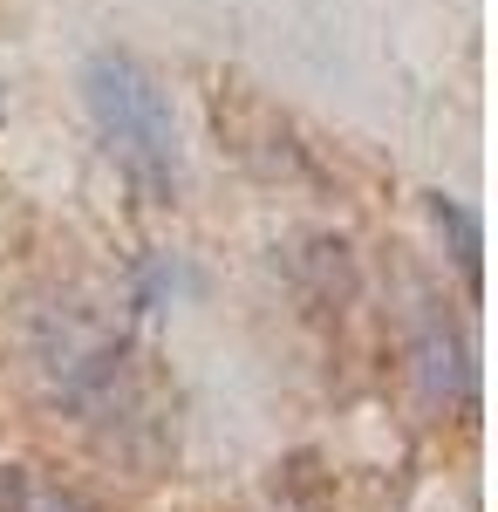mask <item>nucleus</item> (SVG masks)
<instances>
[{
	"label": "nucleus",
	"mask_w": 498,
	"mask_h": 512,
	"mask_svg": "<svg viewBox=\"0 0 498 512\" xmlns=\"http://www.w3.org/2000/svg\"><path fill=\"white\" fill-rule=\"evenodd\" d=\"M430 219H437V233L451 239V260L464 267V280L478 287V253H485V233H478V212L471 205H458V198H430Z\"/></svg>",
	"instance_id": "5"
},
{
	"label": "nucleus",
	"mask_w": 498,
	"mask_h": 512,
	"mask_svg": "<svg viewBox=\"0 0 498 512\" xmlns=\"http://www.w3.org/2000/svg\"><path fill=\"white\" fill-rule=\"evenodd\" d=\"M82 89H89V117H96L110 164L144 192V205H164L178 192V117H171L164 82L137 55L103 48V55H89Z\"/></svg>",
	"instance_id": "1"
},
{
	"label": "nucleus",
	"mask_w": 498,
	"mask_h": 512,
	"mask_svg": "<svg viewBox=\"0 0 498 512\" xmlns=\"http://www.w3.org/2000/svg\"><path fill=\"white\" fill-rule=\"evenodd\" d=\"M35 355H41V376L55 383V403H69L82 424H96V417L116 424V410L137 417V362H130L123 328L62 308V315L41 328Z\"/></svg>",
	"instance_id": "2"
},
{
	"label": "nucleus",
	"mask_w": 498,
	"mask_h": 512,
	"mask_svg": "<svg viewBox=\"0 0 498 512\" xmlns=\"http://www.w3.org/2000/svg\"><path fill=\"white\" fill-rule=\"evenodd\" d=\"M0 117H7V89H0Z\"/></svg>",
	"instance_id": "7"
},
{
	"label": "nucleus",
	"mask_w": 498,
	"mask_h": 512,
	"mask_svg": "<svg viewBox=\"0 0 498 512\" xmlns=\"http://www.w3.org/2000/svg\"><path fill=\"white\" fill-rule=\"evenodd\" d=\"M0 512H103V506L76 485L35 472V465H0Z\"/></svg>",
	"instance_id": "4"
},
{
	"label": "nucleus",
	"mask_w": 498,
	"mask_h": 512,
	"mask_svg": "<svg viewBox=\"0 0 498 512\" xmlns=\"http://www.w3.org/2000/svg\"><path fill=\"white\" fill-rule=\"evenodd\" d=\"M171 287H178V267H171V253H151L137 280H130V301H137V315H157L164 301H171Z\"/></svg>",
	"instance_id": "6"
},
{
	"label": "nucleus",
	"mask_w": 498,
	"mask_h": 512,
	"mask_svg": "<svg viewBox=\"0 0 498 512\" xmlns=\"http://www.w3.org/2000/svg\"><path fill=\"white\" fill-rule=\"evenodd\" d=\"M410 376L430 410H464L478 396V369H471V342L458 335V321L444 315L430 294H417L410 315Z\"/></svg>",
	"instance_id": "3"
}]
</instances>
